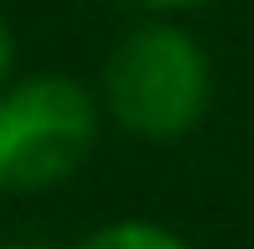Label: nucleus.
I'll return each mask as SVG.
<instances>
[{
  "instance_id": "nucleus-2",
  "label": "nucleus",
  "mask_w": 254,
  "mask_h": 249,
  "mask_svg": "<svg viewBox=\"0 0 254 249\" xmlns=\"http://www.w3.org/2000/svg\"><path fill=\"white\" fill-rule=\"evenodd\" d=\"M99 104L78 78L42 73L0 88V192L52 187L94 151Z\"/></svg>"
},
{
  "instance_id": "nucleus-1",
  "label": "nucleus",
  "mask_w": 254,
  "mask_h": 249,
  "mask_svg": "<svg viewBox=\"0 0 254 249\" xmlns=\"http://www.w3.org/2000/svg\"><path fill=\"white\" fill-rule=\"evenodd\" d=\"M109 115L140 140H177L207 115L213 73L182 26H140L109 52L104 67Z\"/></svg>"
},
{
  "instance_id": "nucleus-4",
  "label": "nucleus",
  "mask_w": 254,
  "mask_h": 249,
  "mask_svg": "<svg viewBox=\"0 0 254 249\" xmlns=\"http://www.w3.org/2000/svg\"><path fill=\"white\" fill-rule=\"evenodd\" d=\"M10 62H16V47H10V26L0 21V88H5V78H10Z\"/></svg>"
},
{
  "instance_id": "nucleus-5",
  "label": "nucleus",
  "mask_w": 254,
  "mask_h": 249,
  "mask_svg": "<svg viewBox=\"0 0 254 249\" xmlns=\"http://www.w3.org/2000/svg\"><path fill=\"white\" fill-rule=\"evenodd\" d=\"M145 5H156V10H187V5H202V0H145Z\"/></svg>"
},
{
  "instance_id": "nucleus-3",
  "label": "nucleus",
  "mask_w": 254,
  "mask_h": 249,
  "mask_svg": "<svg viewBox=\"0 0 254 249\" xmlns=\"http://www.w3.org/2000/svg\"><path fill=\"white\" fill-rule=\"evenodd\" d=\"M78 249H187L171 229L161 223H145V218H125V223H109V229L88 234Z\"/></svg>"
}]
</instances>
